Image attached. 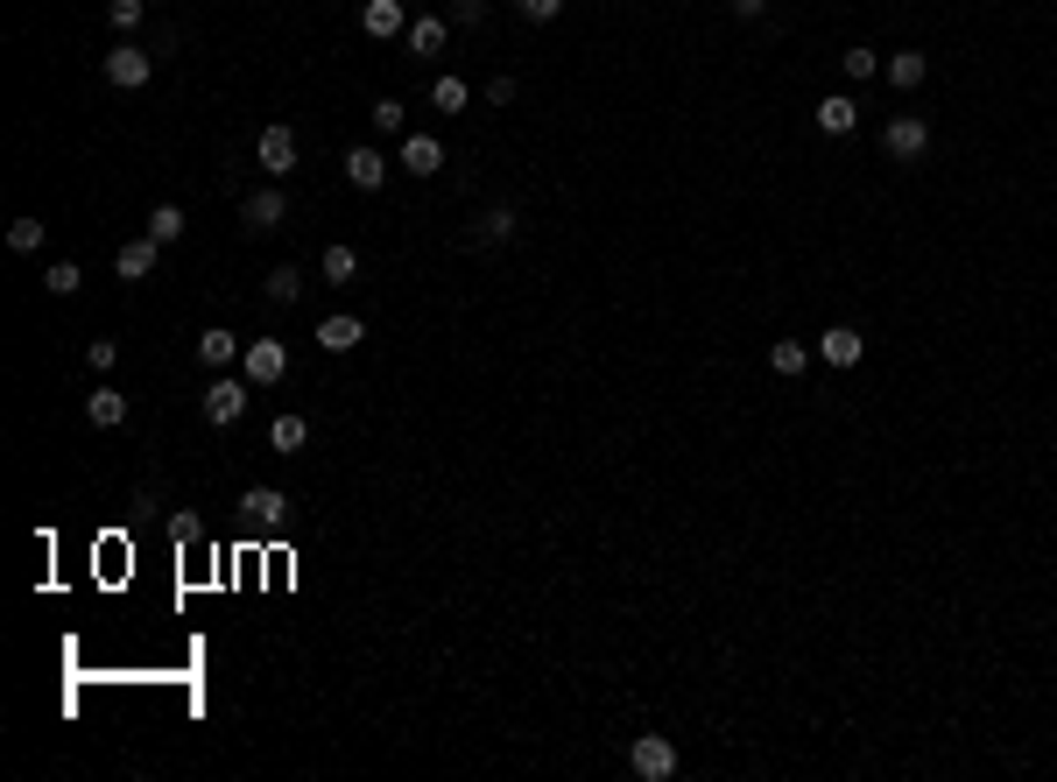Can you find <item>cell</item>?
Here are the masks:
<instances>
[{
    "label": "cell",
    "instance_id": "obj_1",
    "mask_svg": "<svg viewBox=\"0 0 1057 782\" xmlns=\"http://www.w3.org/2000/svg\"><path fill=\"white\" fill-rule=\"evenodd\" d=\"M882 156L888 162H924L931 156V120L924 113H896L882 127Z\"/></svg>",
    "mask_w": 1057,
    "mask_h": 782
},
{
    "label": "cell",
    "instance_id": "obj_2",
    "mask_svg": "<svg viewBox=\"0 0 1057 782\" xmlns=\"http://www.w3.org/2000/svg\"><path fill=\"white\" fill-rule=\"evenodd\" d=\"M247 395H255V381H247V374H219V381L205 388V424H212V430L241 424V416H247Z\"/></svg>",
    "mask_w": 1057,
    "mask_h": 782
},
{
    "label": "cell",
    "instance_id": "obj_3",
    "mask_svg": "<svg viewBox=\"0 0 1057 782\" xmlns=\"http://www.w3.org/2000/svg\"><path fill=\"white\" fill-rule=\"evenodd\" d=\"M628 769L642 782H669V775H677V741H669V733H635V741H628Z\"/></svg>",
    "mask_w": 1057,
    "mask_h": 782
},
{
    "label": "cell",
    "instance_id": "obj_4",
    "mask_svg": "<svg viewBox=\"0 0 1057 782\" xmlns=\"http://www.w3.org/2000/svg\"><path fill=\"white\" fill-rule=\"evenodd\" d=\"M148 78H156V57H148L142 42H113V50H107V85H121V93H142Z\"/></svg>",
    "mask_w": 1057,
    "mask_h": 782
},
{
    "label": "cell",
    "instance_id": "obj_5",
    "mask_svg": "<svg viewBox=\"0 0 1057 782\" xmlns=\"http://www.w3.org/2000/svg\"><path fill=\"white\" fill-rule=\"evenodd\" d=\"M241 374L255 388H275L282 374H290V345L282 339H247V353H241Z\"/></svg>",
    "mask_w": 1057,
    "mask_h": 782
},
{
    "label": "cell",
    "instance_id": "obj_6",
    "mask_svg": "<svg viewBox=\"0 0 1057 782\" xmlns=\"http://www.w3.org/2000/svg\"><path fill=\"white\" fill-rule=\"evenodd\" d=\"M241 515L255 522V529H282V522H290V493H275V487H247V493H241Z\"/></svg>",
    "mask_w": 1057,
    "mask_h": 782
},
{
    "label": "cell",
    "instance_id": "obj_7",
    "mask_svg": "<svg viewBox=\"0 0 1057 782\" xmlns=\"http://www.w3.org/2000/svg\"><path fill=\"white\" fill-rule=\"evenodd\" d=\"M255 162H261L268 176H290V170H296V134H290V127H261Z\"/></svg>",
    "mask_w": 1057,
    "mask_h": 782
},
{
    "label": "cell",
    "instance_id": "obj_8",
    "mask_svg": "<svg viewBox=\"0 0 1057 782\" xmlns=\"http://www.w3.org/2000/svg\"><path fill=\"white\" fill-rule=\"evenodd\" d=\"M860 353H868V339H860L853 325H832V332L818 339V359H825V367H860Z\"/></svg>",
    "mask_w": 1057,
    "mask_h": 782
},
{
    "label": "cell",
    "instance_id": "obj_9",
    "mask_svg": "<svg viewBox=\"0 0 1057 782\" xmlns=\"http://www.w3.org/2000/svg\"><path fill=\"white\" fill-rule=\"evenodd\" d=\"M360 28L374 42H389V36H409V14H402V0H367V8H360Z\"/></svg>",
    "mask_w": 1057,
    "mask_h": 782
},
{
    "label": "cell",
    "instance_id": "obj_10",
    "mask_svg": "<svg viewBox=\"0 0 1057 782\" xmlns=\"http://www.w3.org/2000/svg\"><path fill=\"white\" fill-rule=\"evenodd\" d=\"M241 219H247V233H275V225L290 219V205H282V191L268 184V191H255V198L241 205Z\"/></svg>",
    "mask_w": 1057,
    "mask_h": 782
},
{
    "label": "cell",
    "instance_id": "obj_11",
    "mask_svg": "<svg viewBox=\"0 0 1057 782\" xmlns=\"http://www.w3.org/2000/svg\"><path fill=\"white\" fill-rule=\"evenodd\" d=\"M402 170H409V176H438L444 170L438 134H402Z\"/></svg>",
    "mask_w": 1057,
    "mask_h": 782
},
{
    "label": "cell",
    "instance_id": "obj_12",
    "mask_svg": "<svg viewBox=\"0 0 1057 782\" xmlns=\"http://www.w3.org/2000/svg\"><path fill=\"white\" fill-rule=\"evenodd\" d=\"M346 184H353V191H381V184H389V162H381V148H346Z\"/></svg>",
    "mask_w": 1057,
    "mask_h": 782
},
{
    "label": "cell",
    "instance_id": "obj_13",
    "mask_svg": "<svg viewBox=\"0 0 1057 782\" xmlns=\"http://www.w3.org/2000/svg\"><path fill=\"white\" fill-rule=\"evenodd\" d=\"M156 247H162V240H127V247L121 254H113V268H121V282H148V276H156Z\"/></svg>",
    "mask_w": 1057,
    "mask_h": 782
},
{
    "label": "cell",
    "instance_id": "obj_14",
    "mask_svg": "<svg viewBox=\"0 0 1057 782\" xmlns=\"http://www.w3.org/2000/svg\"><path fill=\"white\" fill-rule=\"evenodd\" d=\"M811 120H818V134H853V127H860V107H853L846 93H825Z\"/></svg>",
    "mask_w": 1057,
    "mask_h": 782
},
{
    "label": "cell",
    "instance_id": "obj_15",
    "mask_svg": "<svg viewBox=\"0 0 1057 782\" xmlns=\"http://www.w3.org/2000/svg\"><path fill=\"white\" fill-rule=\"evenodd\" d=\"M515 225H523V219H515V205H494V212L472 219V240H480V247H508Z\"/></svg>",
    "mask_w": 1057,
    "mask_h": 782
},
{
    "label": "cell",
    "instance_id": "obj_16",
    "mask_svg": "<svg viewBox=\"0 0 1057 782\" xmlns=\"http://www.w3.org/2000/svg\"><path fill=\"white\" fill-rule=\"evenodd\" d=\"M241 353H247V345H241V339H233V332H219V325H212V332H205V339H198V367H205V374H219V367H233V359H241Z\"/></svg>",
    "mask_w": 1057,
    "mask_h": 782
},
{
    "label": "cell",
    "instance_id": "obj_17",
    "mask_svg": "<svg viewBox=\"0 0 1057 782\" xmlns=\"http://www.w3.org/2000/svg\"><path fill=\"white\" fill-rule=\"evenodd\" d=\"M924 78H931V57L924 50H896V57H888V85H896V93H917Z\"/></svg>",
    "mask_w": 1057,
    "mask_h": 782
},
{
    "label": "cell",
    "instance_id": "obj_18",
    "mask_svg": "<svg viewBox=\"0 0 1057 782\" xmlns=\"http://www.w3.org/2000/svg\"><path fill=\"white\" fill-rule=\"evenodd\" d=\"M85 424H93V430H121L127 424V395H113V388L85 395Z\"/></svg>",
    "mask_w": 1057,
    "mask_h": 782
},
{
    "label": "cell",
    "instance_id": "obj_19",
    "mask_svg": "<svg viewBox=\"0 0 1057 782\" xmlns=\"http://www.w3.org/2000/svg\"><path fill=\"white\" fill-rule=\"evenodd\" d=\"M444 36H452V22H444V14H416V22H409V50L416 57H438Z\"/></svg>",
    "mask_w": 1057,
    "mask_h": 782
},
{
    "label": "cell",
    "instance_id": "obj_20",
    "mask_svg": "<svg viewBox=\"0 0 1057 782\" xmlns=\"http://www.w3.org/2000/svg\"><path fill=\"white\" fill-rule=\"evenodd\" d=\"M360 339H367L360 318H324V325H318V345H324V353H353Z\"/></svg>",
    "mask_w": 1057,
    "mask_h": 782
},
{
    "label": "cell",
    "instance_id": "obj_21",
    "mask_svg": "<svg viewBox=\"0 0 1057 782\" xmlns=\"http://www.w3.org/2000/svg\"><path fill=\"white\" fill-rule=\"evenodd\" d=\"M769 367H776L783 381H797V374L811 367V345H803V339H776V345H769Z\"/></svg>",
    "mask_w": 1057,
    "mask_h": 782
},
{
    "label": "cell",
    "instance_id": "obj_22",
    "mask_svg": "<svg viewBox=\"0 0 1057 782\" xmlns=\"http://www.w3.org/2000/svg\"><path fill=\"white\" fill-rule=\"evenodd\" d=\"M466 99H472L466 78H452V71H444V78H430V107H438V113H466Z\"/></svg>",
    "mask_w": 1057,
    "mask_h": 782
},
{
    "label": "cell",
    "instance_id": "obj_23",
    "mask_svg": "<svg viewBox=\"0 0 1057 782\" xmlns=\"http://www.w3.org/2000/svg\"><path fill=\"white\" fill-rule=\"evenodd\" d=\"M268 444H275L282 459H290V451H304V444H310V424H304V416H275V424H268Z\"/></svg>",
    "mask_w": 1057,
    "mask_h": 782
},
{
    "label": "cell",
    "instance_id": "obj_24",
    "mask_svg": "<svg viewBox=\"0 0 1057 782\" xmlns=\"http://www.w3.org/2000/svg\"><path fill=\"white\" fill-rule=\"evenodd\" d=\"M184 205H156V212H148V240H162V247H170V240H184Z\"/></svg>",
    "mask_w": 1057,
    "mask_h": 782
},
{
    "label": "cell",
    "instance_id": "obj_25",
    "mask_svg": "<svg viewBox=\"0 0 1057 782\" xmlns=\"http://www.w3.org/2000/svg\"><path fill=\"white\" fill-rule=\"evenodd\" d=\"M353 276H360V254H353V247H324V282H332V290H346Z\"/></svg>",
    "mask_w": 1057,
    "mask_h": 782
},
{
    "label": "cell",
    "instance_id": "obj_26",
    "mask_svg": "<svg viewBox=\"0 0 1057 782\" xmlns=\"http://www.w3.org/2000/svg\"><path fill=\"white\" fill-rule=\"evenodd\" d=\"M42 290H50V296H78V290H85V268H78V261H50Z\"/></svg>",
    "mask_w": 1057,
    "mask_h": 782
},
{
    "label": "cell",
    "instance_id": "obj_27",
    "mask_svg": "<svg viewBox=\"0 0 1057 782\" xmlns=\"http://www.w3.org/2000/svg\"><path fill=\"white\" fill-rule=\"evenodd\" d=\"M261 290L275 296V304H296V296H304V268H268Z\"/></svg>",
    "mask_w": 1057,
    "mask_h": 782
},
{
    "label": "cell",
    "instance_id": "obj_28",
    "mask_svg": "<svg viewBox=\"0 0 1057 782\" xmlns=\"http://www.w3.org/2000/svg\"><path fill=\"white\" fill-rule=\"evenodd\" d=\"M8 247H14V254H36V247H42V219H28V212L8 219Z\"/></svg>",
    "mask_w": 1057,
    "mask_h": 782
},
{
    "label": "cell",
    "instance_id": "obj_29",
    "mask_svg": "<svg viewBox=\"0 0 1057 782\" xmlns=\"http://www.w3.org/2000/svg\"><path fill=\"white\" fill-rule=\"evenodd\" d=\"M839 64H846V78L860 85V78H874V71H882V50H868V42H853V50H846Z\"/></svg>",
    "mask_w": 1057,
    "mask_h": 782
},
{
    "label": "cell",
    "instance_id": "obj_30",
    "mask_svg": "<svg viewBox=\"0 0 1057 782\" xmlns=\"http://www.w3.org/2000/svg\"><path fill=\"white\" fill-rule=\"evenodd\" d=\"M515 14L543 28V22H557V14H564V0H515Z\"/></svg>",
    "mask_w": 1057,
    "mask_h": 782
},
{
    "label": "cell",
    "instance_id": "obj_31",
    "mask_svg": "<svg viewBox=\"0 0 1057 782\" xmlns=\"http://www.w3.org/2000/svg\"><path fill=\"white\" fill-rule=\"evenodd\" d=\"M142 14H148L142 0H113V8H107V22H113V28H121V36H127V28H142Z\"/></svg>",
    "mask_w": 1057,
    "mask_h": 782
},
{
    "label": "cell",
    "instance_id": "obj_32",
    "mask_svg": "<svg viewBox=\"0 0 1057 782\" xmlns=\"http://www.w3.org/2000/svg\"><path fill=\"white\" fill-rule=\"evenodd\" d=\"M402 120H409V113H402V99H374V127L381 134H402Z\"/></svg>",
    "mask_w": 1057,
    "mask_h": 782
},
{
    "label": "cell",
    "instance_id": "obj_33",
    "mask_svg": "<svg viewBox=\"0 0 1057 782\" xmlns=\"http://www.w3.org/2000/svg\"><path fill=\"white\" fill-rule=\"evenodd\" d=\"M113 359H121V345H113V339H93V345H85V367H93V374H107Z\"/></svg>",
    "mask_w": 1057,
    "mask_h": 782
},
{
    "label": "cell",
    "instance_id": "obj_34",
    "mask_svg": "<svg viewBox=\"0 0 1057 782\" xmlns=\"http://www.w3.org/2000/svg\"><path fill=\"white\" fill-rule=\"evenodd\" d=\"M170 536H176V543H198V536H205V522H198V515H184V508H176V515H170Z\"/></svg>",
    "mask_w": 1057,
    "mask_h": 782
},
{
    "label": "cell",
    "instance_id": "obj_35",
    "mask_svg": "<svg viewBox=\"0 0 1057 782\" xmlns=\"http://www.w3.org/2000/svg\"><path fill=\"white\" fill-rule=\"evenodd\" d=\"M452 22H458V28H480V22H487V0H458Z\"/></svg>",
    "mask_w": 1057,
    "mask_h": 782
},
{
    "label": "cell",
    "instance_id": "obj_36",
    "mask_svg": "<svg viewBox=\"0 0 1057 782\" xmlns=\"http://www.w3.org/2000/svg\"><path fill=\"white\" fill-rule=\"evenodd\" d=\"M487 107H515V78H494V85H487Z\"/></svg>",
    "mask_w": 1057,
    "mask_h": 782
},
{
    "label": "cell",
    "instance_id": "obj_37",
    "mask_svg": "<svg viewBox=\"0 0 1057 782\" xmlns=\"http://www.w3.org/2000/svg\"><path fill=\"white\" fill-rule=\"evenodd\" d=\"M726 8H734L740 22H762V14H769V0H726Z\"/></svg>",
    "mask_w": 1057,
    "mask_h": 782
}]
</instances>
